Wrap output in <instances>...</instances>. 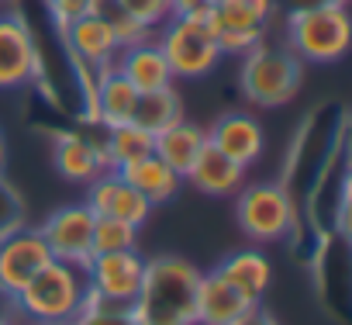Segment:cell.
Returning a JSON list of instances; mask_svg holds the SVG:
<instances>
[{"instance_id": "obj_1", "label": "cell", "mask_w": 352, "mask_h": 325, "mask_svg": "<svg viewBox=\"0 0 352 325\" xmlns=\"http://www.w3.org/2000/svg\"><path fill=\"white\" fill-rule=\"evenodd\" d=\"M201 270L184 256L145 260L142 287L131 301L138 325H197Z\"/></svg>"}, {"instance_id": "obj_2", "label": "cell", "mask_w": 352, "mask_h": 325, "mask_svg": "<svg viewBox=\"0 0 352 325\" xmlns=\"http://www.w3.org/2000/svg\"><path fill=\"white\" fill-rule=\"evenodd\" d=\"M87 294V273L83 266H73L66 260H49L11 301L18 318L25 322H63L69 325L80 311Z\"/></svg>"}, {"instance_id": "obj_3", "label": "cell", "mask_w": 352, "mask_h": 325, "mask_svg": "<svg viewBox=\"0 0 352 325\" xmlns=\"http://www.w3.org/2000/svg\"><path fill=\"white\" fill-rule=\"evenodd\" d=\"M304 80V63L287 49V45H273V42H259L249 52H242V66H239V87L242 97L252 107H283L297 97Z\"/></svg>"}, {"instance_id": "obj_4", "label": "cell", "mask_w": 352, "mask_h": 325, "mask_svg": "<svg viewBox=\"0 0 352 325\" xmlns=\"http://www.w3.org/2000/svg\"><path fill=\"white\" fill-rule=\"evenodd\" d=\"M352 21L345 4L283 14V45L300 63H338L349 52Z\"/></svg>"}, {"instance_id": "obj_5", "label": "cell", "mask_w": 352, "mask_h": 325, "mask_svg": "<svg viewBox=\"0 0 352 325\" xmlns=\"http://www.w3.org/2000/svg\"><path fill=\"white\" fill-rule=\"evenodd\" d=\"M155 45L162 49L173 80H201L221 63L208 18H166L155 28Z\"/></svg>"}, {"instance_id": "obj_6", "label": "cell", "mask_w": 352, "mask_h": 325, "mask_svg": "<svg viewBox=\"0 0 352 325\" xmlns=\"http://www.w3.org/2000/svg\"><path fill=\"white\" fill-rule=\"evenodd\" d=\"M239 225L252 242H283L297 232V201L283 184H249L239 191Z\"/></svg>"}, {"instance_id": "obj_7", "label": "cell", "mask_w": 352, "mask_h": 325, "mask_svg": "<svg viewBox=\"0 0 352 325\" xmlns=\"http://www.w3.org/2000/svg\"><path fill=\"white\" fill-rule=\"evenodd\" d=\"M276 14V0H218L208 25L218 39L221 56H242L270 35Z\"/></svg>"}, {"instance_id": "obj_8", "label": "cell", "mask_w": 352, "mask_h": 325, "mask_svg": "<svg viewBox=\"0 0 352 325\" xmlns=\"http://www.w3.org/2000/svg\"><path fill=\"white\" fill-rule=\"evenodd\" d=\"M42 76V49L25 14H0V90H18Z\"/></svg>"}, {"instance_id": "obj_9", "label": "cell", "mask_w": 352, "mask_h": 325, "mask_svg": "<svg viewBox=\"0 0 352 325\" xmlns=\"http://www.w3.org/2000/svg\"><path fill=\"white\" fill-rule=\"evenodd\" d=\"M83 273H87V291L90 294H97L104 301H114V304H131L138 287H142L145 256L138 249L97 253V256H90Z\"/></svg>"}, {"instance_id": "obj_10", "label": "cell", "mask_w": 352, "mask_h": 325, "mask_svg": "<svg viewBox=\"0 0 352 325\" xmlns=\"http://www.w3.org/2000/svg\"><path fill=\"white\" fill-rule=\"evenodd\" d=\"M100 125L90 128H66L52 135V162L69 184H90L97 180L107 167V152H104V135H97Z\"/></svg>"}, {"instance_id": "obj_11", "label": "cell", "mask_w": 352, "mask_h": 325, "mask_svg": "<svg viewBox=\"0 0 352 325\" xmlns=\"http://www.w3.org/2000/svg\"><path fill=\"white\" fill-rule=\"evenodd\" d=\"M94 222L97 215L80 201V205H66L59 211H52L38 232L49 242V253L56 260H66L73 266H87L94 256Z\"/></svg>"}, {"instance_id": "obj_12", "label": "cell", "mask_w": 352, "mask_h": 325, "mask_svg": "<svg viewBox=\"0 0 352 325\" xmlns=\"http://www.w3.org/2000/svg\"><path fill=\"white\" fill-rule=\"evenodd\" d=\"M49 260H52V253L38 229H32V225L14 229L11 235L0 239V291L14 297Z\"/></svg>"}, {"instance_id": "obj_13", "label": "cell", "mask_w": 352, "mask_h": 325, "mask_svg": "<svg viewBox=\"0 0 352 325\" xmlns=\"http://www.w3.org/2000/svg\"><path fill=\"white\" fill-rule=\"evenodd\" d=\"M97 218H118L131 229H142L152 215V205L118 174V170H104L97 180L87 184V201H83Z\"/></svg>"}, {"instance_id": "obj_14", "label": "cell", "mask_w": 352, "mask_h": 325, "mask_svg": "<svg viewBox=\"0 0 352 325\" xmlns=\"http://www.w3.org/2000/svg\"><path fill=\"white\" fill-rule=\"evenodd\" d=\"M56 35H59L66 56L76 59V63H83V66H90V70H107V66H114V59H118V52H121V39H118L114 28H111L104 18H97V14H83L80 21H73L69 28H63V32H56Z\"/></svg>"}, {"instance_id": "obj_15", "label": "cell", "mask_w": 352, "mask_h": 325, "mask_svg": "<svg viewBox=\"0 0 352 325\" xmlns=\"http://www.w3.org/2000/svg\"><path fill=\"white\" fill-rule=\"evenodd\" d=\"M208 142L249 170L266 149V132L249 111H228L208 128Z\"/></svg>"}, {"instance_id": "obj_16", "label": "cell", "mask_w": 352, "mask_h": 325, "mask_svg": "<svg viewBox=\"0 0 352 325\" xmlns=\"http://www.w3.org/2000/svg\"><path fill=\"white\" fill-rule=\"evenodd\" d=\"M114 70L138 90H162V87H173V70L162 56V49L155 45V35L152 39H142V42H131V45H121L118 59H114Z\"/></svg>"}, {"instance_id": "obj_17", "label": "cell", "mask_w": 352, "mask_h": 325, "mask_svg": "<svg viewBox=\"0 0 352 325\" xmlns=\"http://www.w3.org/2000/svg\"><path fill=\"white\" fill-rule=\"evenodd\" d=\"M184 180L190 187H197L201 194H208V198H232L245 187V167L235 162L232 156H225L218 145L208 142Z\"/></svg>"}, {"instance_id": "obj_18", "label": "cell", "mask_w": 352, "mask_h": 325, "mask_svg": "<svg viewBox=\"0 0 352 325\" xmlns=\"http://www.w3.org/2000/svg\"><path fill=\"white\" fill-rule=\"evenodd\" d=\"M118 174H121L152 208H155V205H169L176 194H180V187H184V177L176 174L173 167H166L155 152H148V156L128 162V167H121Z\"/></svg>"}, {"instance_id": "obj_19", "label": "cell", "mask_w": 352, "mask_h": 325, "mask_svg": "<svg viewBox=\"0 0 352 325\" xmlns=\"http://www.w3.org/2000/svg\"><path fill=\"white\" fill-rule=\"evenodd\" d=\"M249 308H252V301H245L218 270L201 273V284H197V325H232Z\"/></svg>"}, {"instance_id": "obj_20", "label": "cell", "mask_w": 352, "mask_h": 325, "mask_svg": "<svg viewBox=\"0 0 352 325\" xmlns=\"http://www.w3.org/2000/svg\"><path fill=\"white\" fill-rule=\"evenodd\" d=\"M214 270L252 304L263 301V294L270 291V280H273V266L263 249H239V253L225 256Z\"/></svg>"}, {"instance_id": "obj_21", "label": "cell", "mask_w": 352, "mask_h": 325, "mask_svg": "<svg viewBox=\"0 0 352 325\" xmlns=\"http://www.w3.org/2000/svg\"><path fill=\"white\" fill-rule=\"evenodd\" d=\"M204 145H208V128L180 118L176 125H169V128H162L155 135L152 152L166 162V167H173L180 177H187V170L197 162V156L204 152Z\"/></svg>"}, {"instance_id": "obj_22", "label": "cell", "mask_w": 352, "mask_h": 325, "mask_svg": "<svg viewBox=\"0 0 352 325\" xmlns=\"http://www.w3.org/2000/svg\"><path fill=\"white\" fill-rule=\"evenodd\" d=\"M135 104H138V90L114 70H100L97 73V87H94V111H97V125L107 128V125H121V121H131L135 114Z\"/></svg>"}, {"instance_id": "obj_23", "label": "cell", "mask_w": 352, "mask_h": 325, "mask_svg": "<svg viewBox=\"0 0 352 325\" xmlns=\"http://www.w3.org/2000/svg\"><path fill=\"white\" fill-rule=\"evenodd\" d=\"M152 145H155V135H148L135 121H121V125H107L104 128V152H107V167L111 170H121V167H128V162L148 156Z\"/></svg>"}, {"instance_id": "obj_24", "label": "cell", "mask_w": 352, "mask_h": 325, "mask_svg": "<svg viewBox=\"0 0 352 325\" xmlns=\"http://www.w3.org/2000/svg\"><path fill=\"white\" fill-rule=\"evenodd\" d=\"M184 118V101L173 87H162V90H145L138 94V104H135V114L131 121L138 128H145L148 135H159L162 128L176 125Z\"/></svg>"}, {"instance_id": "obj_25", "label": "cell", "mask_w": 352, "mask_h": 325, "mask_svg": "<svg viewBox=\"0 0 352 325\" xmlns=\"http://www.w3.org/2000/svg\"><path fill=\"white\" fill-rule=\"evenodd\" d=\"M118 249H138V229H131L118 218H97L94 222V256L118 253Z\"/></svg>"}, {"instance_id": "obj_26", "label": "cell", "mask_w": 352, "mask_h": 325, "mask_svg": "<svg viewBox=\"0 0 352 325\" xmlns=\"http://www.w3.org/2000/svg\"><path fill=\"white\" fill-rule=\"evenodd\" d=\"M118 4L124 8V14H128L131 21H138V25L148 28V32H155L166 18H173L169 0H118Z\"/></svg>"}, {"instance_id": "obj_27", "label": "cell", "mask_w": 352, "mask_h": 325, "mask_svg": "<svg viewBox=\"0 0 352 325\" xmlns=\"http://www.w3.org/2000/svg\"><path fill=\"white\" fill-rule=\"evenodd\" d=\"M25 225V205H21V194L0 177V239L11 235L14 229Z\"/></svg>"}, {"instance_id": "obj_28", "label": "cell", "mask_w": 352, "mask_h": 325, "mask_svg": "<svg viewBox=\"0 0 352 325\" xmlns=\"http://www.w3.org/2000/svg\"><path fill=\"white\" fill-rule=\"evenodd\" d=\"M69 325H138L131 308H80Z\"/></svg>"}, {"instance_id": "obj_29", "label": "cell", "mask_w": 352, "mask_h": 325, "mask_svg": "<svg viewBox=\"0 0 352 325\" xmlns=\"http://www.w3.org/2000/svg\"><path fill=\"white\" fill-rule=\"evenodd\" d=\"M90 4H94V0H45V11H49L52 28L63 32L73 21H80L83 14H90Z\"/></svg>"}, {"instance_id": "obj_30", "label": "cell", "mask_w": 352, "mask_h": 325, "mask_svg": "<svg viewBox=\"0 0 352 325\" xmlns=\"http://www.w3.org/2000/svg\"><path fill=\"white\" fill-rule=\"evenodd\" d=\"M218 0H169L173 18H211Z\"/></svg>"}, {"instance_id": "obj_31", "label": "cell", "mask_w": 352, "mask_h": 325, "mask_svg": "<svg viewBox=\"0 0 352 325\" xmlns=\"http://www.w3.org/2000/svg\"><path fill=\"white\" fill-rule=\"evenodd\" d=\"M331 4H349V0H276V11L294 14V11H314V8H331Z\"/></svg>"}, {"instance_id": "obj_32", "label": "cell", "mask_w": 352, "mask_h": 325, "mask_svg": "<svg viewBox=\"0 0 352 325\" xmlns=\"http://www.w3.org/2000/svg\"><path fill=\"white\" fill-rule=\"evenodd\" d=\"M232 325H280V322H276V318H273L263 304H252V308H249V311H242Z\"/></svg>"}, {"instance_id": "obj_33", "label": "cell", "mask_w": 352, "mask_h": 325, "mask_svg": "<svg viewBox=\"0 0 352 325\" xmlns=\"http://www.w3.org/2000/svg\"><path fill=\"white\" fill-rule=\"evenodd\" d=\"M4 170H8V135L0 128V177H4Z\"/></svg>"}, {"instance_id": "obj_34", "label": "cell", "mask_w": 352, "mask_h": 325, "mask_svg": "<svg viewBox=\"0 0 352 325\" xmlns=\"http://www.w3.org/2000/svg\"><path fill=\"white\" fill-rule=\"evenodd\" d=\"M4 315H18V311H14V301H11V294H4V291H0V318H4Z\"/></svg>"}, {"instance_id": "obj_35", "label": "cell", "mask_w": 352, "mask_h": 325, "mask_svg": "<svg viewBox=\"0 0 352 325\" xmlns=\"http://www.w3.org/2000/svg\"><path fill=\"white\" fill-rule=\"evenodd\" d=\"M0 325H21V318L18 315H4V318H0Z\"/></svg>"}, {"instance_id": "obj_36", "label": "cell", "mask_w": 352, "mask_h": 325, "mask_svg": "<svg viewBox=\"0 0 352 325\" xmlns=\"http://www.w3.org/2000/svg\"><path fill=\"white\" fill-rule=\"evenodd\" d=\"M25 325H63V322H25Z\"/></svg>"}]
</instances>
